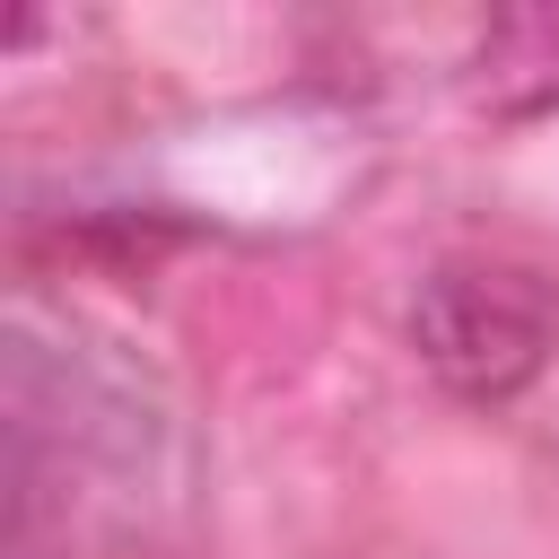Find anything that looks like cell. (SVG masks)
<instances>
[{
    "mask_svg": "<svg viewBox=\"0 0 559 559\" xmlns=\"http://www.w3.org/2000/svg\"><path fill=\"white\" fill-rule=\"evenodd\" d=\"M411 349L419 367L463 402H507L550 358V297L524 271L489 262H437L411 297Z\"/></svg>",
    "mask_w": 559,
    "mask_h": 559,
    "instance_id": "6da1fadb",
    "label": "cell"
}]
</instances>
